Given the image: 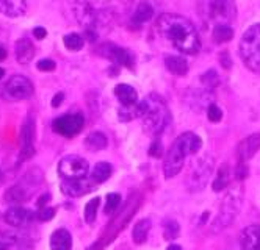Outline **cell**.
<instances>
[{
	"label": "cell",
	"instance_id": "29",
	"mask_svg": "<svg viewBox=\"0 0 260 250\" xmlns=\"http://www.w3.org/2000/svg\"><path fill=\"white\" fill-rule=\"evenodd\" d=\"M63 42H64V47H66L68 50H71V52H78V50L83 49V44H85L83 38L78 33L66 34V36L63 38Z\"/></svg>",
	"mask_w": 260,
	"mask_h": 250
},
{
	"label": "cell",
	"instance_id": "7",
	"mask_svg": "<svg viewBox=\"0 0 260 250\" xmlns=\"http://www.w3.org/2000/svg\"><path fill=\"white\" fill-rule=\"evenodd\" d=\"M90 170V164L78 155L64 156L58 164V172L64 180H82Z\"/></svg>",
	"mask_w": 260,
	"mask_h": 250
},
{
	"label": "cell",
	"instance_id": "11",
	"mask_svg": "<svg viewBox=\"0 0 260 250\" xmlns=\"http://www.w3.org/2000/svg\"><path fill=\"white\" fill-rule=\"evenodd\" d=\"M35 214L32 211H28L25 208H20V206H11V208L6 210L3 220L8 225L19 228V227H25L33 220Z\"/></svg>",
	"mask_w": 260,
	"mask_h": 250
},
{
	"label": "cell",
	"instance_id": "14",
	"mask_svg": "<svg viewBox=\"0 0 260 250\" xmlns=\"http://www.w3.org/2000/svg\"><path fill=\"white\" fill-rule=\"evenodd\" d=\"M259 149H260V133H254L240 142V146L237 149L238 158H240V161H248L257 153Z\"/></svg>",
	"mask_w": 260,
	"mask_h": 250
},
{
	"label": "cell",
	"instance_id": "35",
	"mask_svg": "<svg viewBox=\"0 0 260 250\" xmlns=\"http://www.w3.org/2000/svg\"><path fill=\"white\" fill-rule=\"evenodd\" d=\"M55 216V210L50 208V206H44V208H39V211L36 213V219L41 220V222H47V220H52Z\"/></svg>",
	"mask_w": 260,
	"mask_h": 250
},
{
	"label": "cell",
	"instance_id": "4",
	"mask_svg": "<svg viewBox=\"0 0 260 250\" xmlns=\"http://www.w3.org/2000/svg\"><path fill=\"white\" fill-rule=\"evenodd\" d=\"M238 50L244 66L260 75V24L251 25L243 33Z\"/></svg>",
	"mask_w": 260,
	"mask_h": 250
},
{
	"label": "cell",
	"instance_id": "34",
	"mask_svg": "<svg viewBox=\"0 0 260 250\" xmlns=\"http://www.w3.org/2000/svg\"><path fill=\"white\" fill-rule=\"evenodd\" d=\"M207 117L210 122H220V120L223 119V111L220 106H216L215 103L212 105H208V108H207Z\"/></svg>",
	"mask_w": 260,
	"mask_h": 250
},
{
	"label": "cell",
	"instance_id": "30",
	"mask_svg": "<svg viewBox=\"0 0 260 250\" xmlns=\"http://www.w3.org/2000/svg\"><path fill=\"white\" fill-rule=\"evenodd\" d=\"M201 82L207 89H215L220 86V75L215 69H210L205 74L201 75Z\"/></svg>",
	"mask_w": 260,
	"mask_h": 250
},
{
	"label": "cell",
	"instance_id": "2",
	"mask_svg": "<svg viewBox=\"0 0 260 250\" xmlns=\"http://www.w3.org/2000/svg\"><path fill=\"white\" fill-rule=\"evenodd\" d=\"M140 119L143 122L144 132L150 136L163 133L171 120V113L168 105L158 94H149L144 100L140 102Z\"/></svg>",
	"mask_w": 260,
	"mask_h": 250
},
{
	"label": "cell",
	"instance_id": "5",
	"mask_svg": "<svg viewBox=\"0 0 260 250\" xmlns=\"http://www.w3.org/2000/svg\"><path fill=\"white\" fill-rule=\"evenodd\" d=\"M74 14L77 22L83 27L86 38L90 41L97 39V30L100 24V11L96 10L93 0H75L74 3Z\"/></svg>",
	"mask_w": 260,
	"mask_h": 250
},
{
	"label": "cell",
	"instance_id": "3",
	"mask_svg": "<svg viewBox=\"0 0 260 250\" xmlns=\"http://www.w3.org/2000/svg\"><path fill=\"white\" fill-rule=\"evenodd\" d=\"M202 146V141L193 132H186L172 142L168 155L163 163V172L166 178L176 177L184 167L185 158L188 155H196Z\"/></svg>",
	"mask_w": 260,
	"mask_h": 250
},
{
	"label": "cell",
	"instance_id": "17",
	"mask_svg": "<svg viewBox=\"0 0 260 250\" xmlns=\"http://www.w3.org/2000/svg\"><path fill=\"white\" fill-rule=\"evenodd\" d=\"M14 52H16V60L20 64H28L35 56V46L30 39L22 38L16 42L14 46Z\"/></svg>",
	"mask_w": 260,
	"mask_h": 250
},
{
	"label": "cell",
	"instance_id": "37",
	"mask_svg": "<svg viewBox=\"0 0 260 250\" xmlns=\"http://www.w3.org/2000/svg\"><path fill=\"white\" fill-rule=\"evenodd\" d=\"M149 155L150 156H154V158H160V156L163 155V146H162V142L155 139L152 144H150L149 147Z\"/></svg>",
	"mask_w": 260,
	"mask_h": 250
},
{
	"label": "cell",
	"instance_id": "20",
	"mask_svg": "<svg viewBox=\"0 0 260 250\" xmlns=\"http://www.w3.org/2000/svg\"><path fill=\"white\" fill-rule=\"evenodd\" d=\"M154 16V8L152 5H150L149 2H140L138 6H136V10L133 13L132 19H130V22H132L133 27H141L144 22H148V20H150Z\"/></svg>",
	"mask_w": 260,
	"mask_h": 250
},
{
	"label": "cell",
	"instance_id": "8",
	"mask_svg": "<svg viewBox=\"0 0 260 250\" xmlns=\"http://www.w3.org/2000/svg\"><path fill=\"white\" fill-rule=\"evenodd\" d=\"M85 125V117L80 113L64 114V116L56 117L52 122V128L55 133L61 134L64 138H74L82 132Z\"/></svg>",
	"mask_w": 260,
	"mask_h": 250
},
{
	"label": "cell",
	"instance_id": "23",
	"mask_svg": "<svg viewBox=\"0 0 260 250\" xmlns=\"http://www.w3.org/2000/svg\"><path fill=\"white\" fill-rule=\"evenodd\" d=\"M212 174V164H199V166L193 170L191 183L194 184V189H202L207 182V178Z\"/></svg>",
	"mask_w": 260,
	"mask_h": 250
},
{
	"label": "cell",
	"instance_id": "16",
	"mask_svg": "<svg viewBox=\"0 0 260 250\" xmlns=\"http://www.w3.org/2000/svg\"><path fill=\"white\" fill-rule=\"evenodd\" d=\"M27 11V0H0V13L8 17H20Z\"/></svg>",
	"mask_w": 260,
	"mask_h": 250
},
{
	"label": "cell",
	"instance_id": "40",
	"mask_svg": "<svg viewBox=\"0 0 260 250\" xmlns=\"http://www.w3.org/2000/svg\"><path fill=\"white\" fill-rule=\"evenodd\" d=\"M33 34H35L36 39H44L47 36V32H46V28L36 27V28H33Z\"/></svg>",
	"mask_w": 260,
	"mask_h": 250
},
{
	"label": "cell",
	"instance_id": "6",
	"mask_svg": "<svg viewBox=\"0 0 260 250\" xmlns=\"http://www.w3.org/2000/svg\"><path fill=\"white\" fill-rule=\"evenodd\" d=\"M33 96V83L24 75H13L3 84V97L11 102L27 100Z\"/></svg>",
	"mask_w": 260,
	"mask_h": 250
},
{
	"label": "cell",
	"instance_id": "19",
	"mask_svg": "<svg viewBox=\"0 0 260 250\" xmlns=\"http://www.w3.org/2000/svg\"><path fill=\"white\" fill-rule=\"evenodd\" d=\"M114 96L118 97L122 106H132L138 103V94H136V91L130 86V84H126V83L118 84V86L114 88Z\"/></svg>",
	"mask_w": 260,
	"mask_h": 250
},
{
	"label": "cell",
	"instance_id": "45",
	"mask_svg": "<svg viewBox=\"0 0 260 250\" xmlns=\"http://www.w3.org/2000/svg\"><path fill=\"white\" fill-rule=\"evenodd\" d=\"M166 250H182V247H180V246H177V244H171L168 249H166Z\"/></svg>",
	"mask_w": 260,
	"mask_h": 250
},
{
	"label": "cell",
	"instance_id": "32",
	"mask_svg": "<svg viewBox=\"0 0 260 250\" xmlns=\"http://www.w3.org/2000/svg\"><path fill=\"white\" fill-rule=\"evenodd\" d=\"M165 238L166 239H176L179 234H180V227L176 220H166L165 222Z\"/></svg>",
	"mask_w": 260,
	"mask_h": 250
},
{
	"label": "cell",
	"instance_id": "27",
	"mask_svg": "<svg viewBox=\"0 0 260 250\" xmlns=\"http://www.w3.org/2000/svg\"><path fill=\"white\" fill-rule=\"evenodd\" d=\"M229 182H230V170H229V166H227V164H223L221 169L218 170V175H216L215 182H213V184H212L213 191H216V192L223 191V189H224L227 184H229Z\"/></svg>",
	"mask_w": 260,
	"mask_h": 250
},
{
	"label": "cell",
	"instance_id": "18",
	"mask_svg": "<svg viewBox=\"0 0 260 250\" xmlns=\"http://www.w3.org/2000/svg\"><path fill=\"white\" fill-rule=\"evenodd\" d=\"M72 236L66 228H58L50 236V249L52 250H71Z\"/></svg>",
	"mask_w": 260,
	"mask_h": 250
},
{
	"label": "cell",
	"instance_id": "15",
	"mask_svg": "<svg viewBox=\"0 0 260 250\" xmlns=\"http://www.w3.org/2000/svg\"><path fill=\"white\" fill-rule=\"evenodd\" d=\"M241 250H260V225L246 227L240 238Z\"/></svg>",
	"mask_w": 260,
	"mask_h": 250
},
{
	"label": "cell",
	"instance_id": "46",
	"mask_svg": "<svg viewBox=\"0 0 260 250\" xmlns=\"http://www.w3.org/2000/svg\"><path fill=\"white\" fill-rule=\"evenodd\" d=\"M3 77H5V69H2V67H0V80H2Z\"/></svg>",
	"mask_w": 260,
	"mask_h": 250
},
{
	"label": "cell",
	"instance_id": "36",
	"mask_svg": "<svg viewBox=\"0 0 260 250\" xmlns=\"http://www.w3.org/2000/svg\"><path fill=\"white\" fill-rule=\"evenodd\" d=\"M36 67H38V70H41V72H52V70H55L56 64L54 60L44 58V60H39L36 63Z\"/></svg>",
	"mask_w": 260,
	"mask_h": 250
},
{
	"label": "cell",
	"instance_id": "47",
	"mask_svg": "<svg viewBox=\"0 0 260 250\" xmlns=\"http://www.w3.org/2000/svg\"><path fill=\"white\" fill-rule=\"evenodd\" d=\"M2 180H3V172L0 170V183H2Z\"/></svg>",
	"mask_w": 260,
	"mask_h": 250
},
{
	"label": "cell",
	"instance_id": "1",
	"mask_svg": "<svg viewBox=\"0 0 260 250\" xmlns=\"http://www.w3.org/2000/svg\"><path fill=\"white\" fill-rule=\"evenodd\" d=\"M157 30L180 53L198 55L201 39L191 20L180 14L165 13L157 19Z\"/></svg>",
	"mask_w": 260,
	"mask_h": 250
},
{
	"label": "cell",
	"instance_id": "43",
	"mask_svg": "<svg viewBox=\"0 0 260 250\" xmlns=\"http://www.w3.org/2000/svg\"><path fill=\"white\" fill-rule=\"evenodd\" d=\"M0 250H10L8 238H0Z\"/></svg>",
	"mask_w": 260,
	"mask_h": 250
},
{
	"label": "cell",
	"instance_id": "22",
	"mask_svg": "<svg viewBox=\"0 0 260 250\" xmlns=\"http://www.w3.org/2000/svg\"><path fill=\"white\" fill-rule=\"evenodd\" d=\"M28 191L25 188L24 183H18L14 184V186H11L10 189H6L5 192V200L10 203H24L25 200H28Z\"/></svg>",
	"mask_w": 260,
	"mask_h": 250
},
{
	"label": "cell",
	"instance_id": "38",
	"mask_svg": "<svg viewBox=\"0 0 260 250\" xmlns=\"http://www.w3.org/2000/svg\"><path fill=\"white\" fill-rule=\"evenodd\" d=\"M234 174H235L237 180H243V178L248 175V167H246V164H244V161L238 163V166H237V169L234 170Z\"/></svg>",
	"mask_w": 260,
	"mask_h": 250
},
{
	"label": "cell",
	"instance_id": "44",
	"mask_svg": "<svg viewBox=\"0 0 260 250\" xmlns=\"http://www.w3.org/2000/svg\"><path fill=\"white\" fill-rule=\"evenodd\" d=\"M6 58V50L3 47H0V61H3Z\"/></svg>",
	"mask_w": 260,
	"mask_h": 250
},
{
	"label": "cell",
	"instance_id": "9",
	"mask_svg": "<svg viewBox=\"0 0 260 250\" xmlns=\"http://www.w3.org/2000/svg\"><path fill=\"white\" fill-rule=\"evenodd\" d=\"M20 152H19V163H24L35 155V119L28 116L22 127H20Z\"/></svg>",
	"mask_w": 260,
	"mask_h": 250
},
{
	"label": "cell",
	"instance_id": "39",
	"mask_svg": "<svg viewBox=\"0 0 260 250\" xmlns=\"http://www.w3.org/2000/svg\"><path fill=\"white\" fill-rule=\"evenodd\" d=\"M220 61H221V66L224 67V69H230V66H232V61H230L229 52H223L221 56H220Z\"/></svg>",
	"mask_w": 260,
	"mask_h": 250
},
{
	"label": "cell",
	"instance_id": "26",
	"mask_svg": "<svg viewBox=\"0 0 260 250\" xmlns=\"http://www.w3.org/2000/svg\"><path fill=\"white\" fill-rule=\"evenodd\" d=\"M149 230H150V220L141 219L140 222H136L132 232V238L135 244H143V242L148 239Z\"/></svg>",
	"mask_w": 260,
	"mask_h": 250
},
{
	"label": "cell",
	"instance_id": "12",
	"mask_svg": "<svg viewBox=\"0 0 260 250\" xmlns=\"http://www.w3.org/2000/svg\"><path fill=\"white\" fill-rule=\"evenodd\" d=\"M97 184L90 178V182L86 180H64L61 184V191L69 197H80L83 194H88L93 189H96Z\"/></svg>",
	"mask_w": 260,
	"mask_h": 250
},
{
	"label": "cell",
	"instance_id": "33",
	"mask_svg": "<svg viewBox=\"0 0 260 250\" xmlns=\"http://www.w3.org/2000/svg\"><path fill=\"white\" fill-rule=\"evenodd\" d=\"M121 203V196L116 192H111V194L107 196V205H105V213L107 214H113L116 211V208Z\"/></svg>",
	"mask_w": 260,
	"mask_h": 250
},
{
	"label": "cell",
	"instance_id": "41",
	"mask_svg": "<svg viewBox=\"0 0 260 250\" xmlns=\"http://www.w3.org/2000/svg\"><path fill=\"white\" fill-rule=\"evenodd\" d=\"M63 99H64L63 92H58V94L54 96V99H52V106H54V108H58V106L63 103Z\"/></svg>",
	"mask_w": 260,
	"mask_h": 250
},
{
	"label": "cell",
	"instance_id": "24",
	"mask_svg": "<svg viewBox=\"0 0 260 250\" xmlns=\"http://www.w3.org/2000/svg\"><path fill=\"white\" fill-rule=\"evenodd\" d=\"M108 144V139L102 132H93L85 138V146L91 152H97V150H104Z\"/></svg>",
	"mask_w": 260,
	"mask_h": 250
},
{
	"label": "cell",
	"instance_id": "10",
	"mask_svg": "<svg viewBox=\"0 0 260 250\" xmlns=\"http://www.w3.org/2000/svg\"><path fill=\"white\" fill-rule=\"evenodd\" d=\"M97 53L100 56H104V58L110 60L111 63L116 64V66H126L129 69L133 67L132 53H130L127 49L119 47L116 44H113V42H105V44H102L97 49Z\"/></svg>",
	"mask_w": 260,
	"mask_h": 250
},
{
	"label": "cell",
	"instance_id": "42",
	"mask_svg": "<svg viewBox=\"0 0 260 250\" xmlns=\"http://www.w3.org/2000/svg\"><path fill=\"white\" fill-rule=\"evenodd\" d=\"M49 200H50V196H49V194L41 196L38 202H36V206H38V208H44V206H46V203L49 202Z\"/></svg>",
	"mask_w": 260,
	"mask_h": 250
},
{
	"label": "cell",
	"instance_id": "25",
	"mask_svg": "<svg viewBox=\"0 0 260 250\" xmlns=\"http://www.w3.org/2000/svg\"><path fill=\"white\" fill-rule=\"evenodd\" d=\"M113 172V167H111V164H108V163H97L94 169L91 170V180L94 182L96 184H100V183H104L105 180H108L110 178Z\"/></svg>",
	"mask_w": 260,
	"mask_h": 250
},
{
	"label": "cell",
	"instance_id": "21",
	"mask_svg": "<svg viewBox=\"0 0 260 250\" xmlns=\"http://www.w3.org/2000/svg\"><path fill=\"white\" fill-rule=\"evenodd\" d=\"M165 66L169 70L171 74L174 75H186L188 72V63L184 58V56H177V55H168L165 58Z\"/></svg>",
	"mask_w": 260,
	"mask_h": 250
},
{
	"label": "cell",
	"instance_id": "28",
	"mask_svg": "<svg viewBox=\"0 0 260 250\" xmlns=\"http://www.w3.org/2000/svg\"><path fill=\"white\" fill-rule=\"evenodd\" d=\"M234 38L232 27L227 24H218L213 28V39L216 42H227Z\"/></svg>",
	"mask_w": 260,
	"mask_h": 250
},
{
	"label": "cell",
	"instance_id": "13",
	"mask_svg": "<svg viewBox=\"0 0 260 250\" xmlns=\"http://www.w3.org/2000/svg\"><path fill=\"white\" fill-rule=\"evenodd\" d=\"M210 17L232 20L235 17V0H213L210 5Z\"/></svg>",
	"mask_w": 260,
	"mask_h": 250
},
{
	"label": "cell",
	"instance_id": "31",
	"mask_svg": "<svg viewBox=\"0 0 260 250\" xmlns=\"http://www.w3.org/2000/svg\"><path fill=\"white\" fill-rule=\"evenodd\" d=\"M99 203H100V199H99V197L91 199L90 202L86 203V206H85V220H86L88 224H93V222L96 220Z\"/></svg>",
	"mask_w": 260,
	"mask_h": 250
}]
</instances>
